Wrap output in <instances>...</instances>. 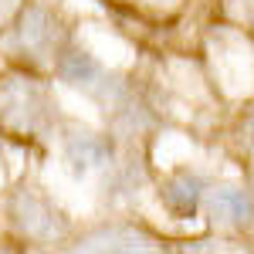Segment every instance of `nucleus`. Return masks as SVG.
<instances>
[{"instance_id":"nucleus-2","label":"nucleus","mask_w":254,"mask_h":254,"mask_svg":"<svg viewBox=\"0 0 254 254\" xmlns=\"http://www.w3.org/2000/svg\"><path fill=\"white\" fill-rule=\"evenodd\" d=\"M58 105L38 71L10 68L0 75V129L17 139H44L55 132Z\"/></svg>"},{"instance_id":"nucleus-1","label":"nucleus","mask_w":254,"mask_h":254,"mask_svg":"<svg viewBox=\"0 0 254 254\" xmlns=\"http://www.w3.org/2000/svg\"><path fill=\"white\" fill-rule=\"evenodd\" d=\"M0 31H7L3 48L10 51L14 68H27V71L51 68L55 58L71 44V31L64 17L44 0H20L17 14Z\"/></svg>"},{"instance_id":"nucleus-5","label":"nucleus","mask_w":254,"mask_h":254,"mask_svg":"<svg viewBox=\"0 0 254 254\" xmlns=\"http://www.w3.org/2000/svg\"><path fill=\"white\" fill-rule=\"evenodd\" d=\"M58 142H61V163L75 180H85L92 173H105L122 156V142L109 129L64 126L58 132Z\"/></svg>"},{"instance_id":"nucleus-8","label":"nucleus","mask_w":254,"mask_h":254,"mask_svg":"<svg viewBox=\"0 0 254 254\" xmlns=\"http://www.w3.org/2000/svg\"><path fill=\"white\" fill-rule=\"evenodd\" d=\"M51 71H55V78H58L64 88H75V92H81L85 98H92V92H95L98 85L105 81V75H109L105 61L98 58L95 51L81 48L78 41H71L58 58H55Z\"/></svg>"},{"instance_id":"nucleus-4","label":"nucleus","mask_w":254,"mask_h":254,"mask_svg":"<svg viewBox=\"0 0 254 254\" xmlns=\"http://www.w3.org/2000/svg\"><path fill=\"white\" fill-rule=\"evenodd\" d=\"M159 241L146 224L136 220H105L81 234L68 237L64 254H163Z\"/></svg>"},{"instance_id":"nucleus-7","label":"nucleus","mask_w":254,"mask_h":254,"mask_svg":"<svg viewBox=\"0 0 254 254\" xmlns=\"http://www.w3.org/2000/svg\"><path fill=\"white\" fill-rule=\"evenodd\" d=\"M203 214L214 227L227 231H248L254 227V193L244 190L241 183H210Z\"/></svg>"},{"instance_id":"nucleus-9","label":"nucleus","mask_w":254,"mask_h":254,"mask_svg":"<svg viewBox=\"0 0 254 254\" xmlns=\"http://www.w3.org/2000/svg\"><path fill=\"white\" fill-rule=\"evenodd\" d=\"M0 254H17V251L14 248H0Z\"/></svg>"},{"instance_id":"nucleus-6","label":"nucleus","mask_w":254,"mask_h":254,"mask_svg":"<svg viewBox=\"0 0 254 254\" xmlns=\"http://www.w3.org/2000/svg\"><path fill=\"white\" fill-rule=\"evenodd\" d=\"M210 180L193 166H176L156 180V200L173 220H193L203 210Z\"/></svg>"},{"instance_id":"nucleus-3","label":"nucleus","mask_w":254,"mask_h":254,"mask_svg":"<svg viewBox=\"0 0 254 254\" xmlns=\"http://www.w3.org/2000/svg\"><path fill=\"white\" fill-rule=\"evenodd\" d=\"M3 214H7L10 231L20 241H27V244L61 248L71 237V220H68V214L41 187H34V183L10 187L7 190V200H3Z\"/></svg>"}]
</instances>
